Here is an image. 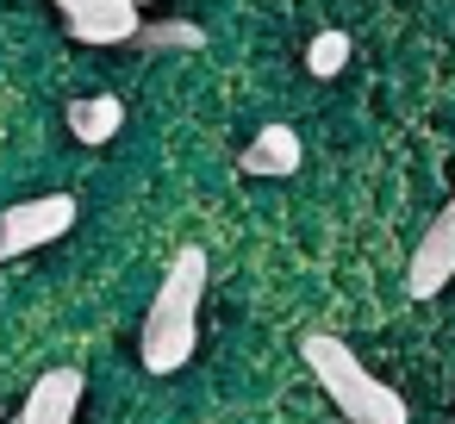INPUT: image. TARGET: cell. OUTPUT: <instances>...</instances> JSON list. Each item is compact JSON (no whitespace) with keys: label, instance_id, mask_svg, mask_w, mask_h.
I'll return each mask as SVG.
<instances>
[{"label":"cell","instance_id":"obj_1","mask_svg":"<svg viewBox=\"0 0 455 424\" xmlns=\"http://www.w3.org/2000/svg\"><path fill=\"white\" fill-rule=\"evenodd\" d=\"M200 306H206V250L188 244L175 250L150 312H144V331H138V356L150 374H175L194 362V343H200Z\"/></svg>","mask_w":455,"mask_h":424},{"label":"cell","instance_id":"obj_2","mask_svg":"<svg viewBox=\"0 0 455 424\" xmlns=\"http://www.w3.org/2000/svg\"><path fill=\"white\" fill-rule=\"evenodd\" d=\"M299 356H306V368L318 374V387L331 393V405H337L349 424H411L405 399H399L380 374H368L362 356H355L343 337L312 331V337H299Z\"/></svg>","mask_w":455,"mask_h":424},{"label":"cell","instance_id":"obj_3","mask_svg":"<svg viewBox=\"0 0 455 424\" xmlns=\"http://www.w3.org/2000/svg\"><path fill=\"white\" fill-rule=\"evenodd\" d=\"M76 225V200L69 194H32L20 206L0 212V262H13V256H32L57 237H69Z\"/></svg>","mask_w":455,"mask_h":424},{"label":"cell","instance_id":"obj_4","mask_svg":"<svg viewBox=\"0 0 455 424\" xmlns=\"http://www.w3.org/2000/svg\"><path fill=\"white\" fill-rule=\"evenodd\" d=\"M455 281V200L430 219V231L418 237V250H411V268H405V293L411 300H430V293H443Z\"/></svg>","mask_w":455,"mask_h":424},{"label":"cell","instance_id":"obj_5","mask_svg":"<svg viewBox=\"0 0 455 424\" xmlns=\"http://www.w3.org/2000/svg\"><path fill=\"white\" fill-rule=\"evenodd\" d=\"M76 44H132L138 38V0H76L63 13Z\"/></svg>","mask_w":455,"mask_h":424},{"label":"cell","instance_id":"obj_6","mask_svg":"<svg viewBox=\"0 0 455 424\" xmlns=\"http://www.w3.org/2000/svg\"><path fill=\"white\" fill-rule=\"evenodd\" d=\"M76 412H82V368H51L32 380L13 424H76Z\"/></svg>","mask_w":455,"mask_h":424},{"label":"cell","instance_id":"obj_7","mask_svg":"<svg viewBox=\"0 0 455 424\" xmlns=\"http://www.w3.org/2000/svg\"><path fill=\"white\" fill-rule=\"evenodd\" d=\"M299 132L293 125H262L250 144H243V156H237V169L243 175H293L299 169Z\"/></svg>","mask_w":455,"mask_h":424},{"label":"cell","instance_id":"obj_8","mask_svg":"<svg viewBox=\"0 0 455 424\" xmlns=\"http://www.w3.org/2000/svg\"><path fill=\"white\" fill-rule=\"evenodd\" d=\"M119 125H125V100H119V94H88V100H76V107H69V132H76L88 150L113 144V138H119Z\"/></svg>","mask_w":455,"mask_h":424},{"label":"cell","instance_id":"obj_9","mask_svg":"<svg viewBox=\"0 0 455 424\" xmlns=\"http://www.w3.org/2000/svg\"><path fill=\"white\" fill-rule=\"evenodd\" d=\"M132 44H138V51H200L206 32H200L194 20H163V26H138Z\"/></svg>","mask_w":455,"mask_h":424},{"label":"cell","instance_id":"obj_10","mask_svg":"<svg viewBox=\"0 0 455 424\" xmlns=\"http://www.w3.org/2000/svg\"><path fill=\"white\" fill-rule=\"evenodd\" d=\"M343 63H349V32H318V38L306 44V69H312L318 82L343 76Z\"/></svg>","mask_w":455,"mask_h":424},{"label":"cell","instance_id":"obj_11","mask_svg":"<svg viewBox=\"0 0 455 424\" xmlns=\"http://www.w3.org/2000/svg\"><path fill=\"white\" fill-rule=\"evenodd\" d=\"M51 7H63V13H69V7H76V0H51Z\"/></svg>","mask_w":455,"mask_h":424},{"label":"cell","instance_id":"obj_12","mask_svg":"<svg viewBox=\"0 0 455 424\" xmlns=\"http://www.w3.org/2000/svg\"><path fill=\"white\" fill-rule=\"evenodd\" d=\"M138 7H144V0H138Z\"/></svg>","mask_w":455,"mask_h":424}]
</instances>
